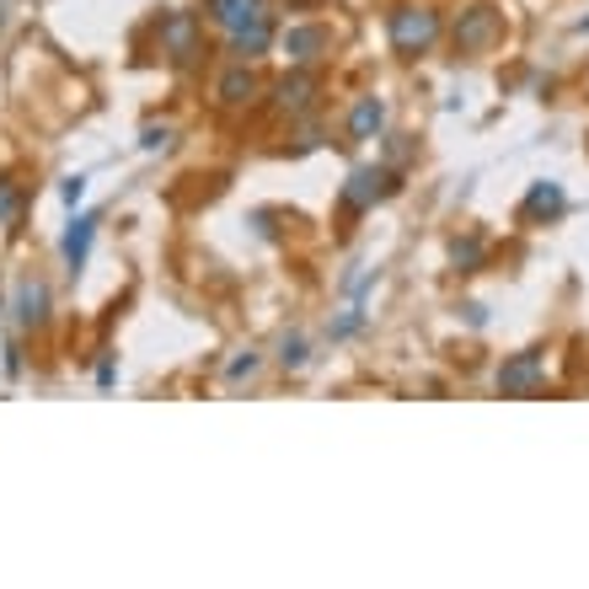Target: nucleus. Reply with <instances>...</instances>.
<instances>
[{
  "label": "nucleus",
  "instance_id": "1",
  "mask_svg": "<svg viewBox=\"0 0 589 589\" xmlns=\"http://www.w3.org/2000/svg\"><path fill=\"white\" fill-rule=\"evenodd\" d=\"M440 33H445V22H440V11H429V5H396L392 16H386V38H392V49L402 60L429 54V49L440 44Z\"/></svg>",
  "mask_w": 589,
  "mask_h": 589
},
{
  "label": "nucleus",
  "instance_id": "2",
  "mask_svg": "<svg viewBox=\"0 0 589 589\" xmlns=\"http://www.w3.org/2000/svg\"><path fill=\"white\" fill-rule=\"evenodd\" d=\"M499 38H504V16H499V5H488V0L466 5L456 16V27H451L456 54H482V49H493Z\"/></svg>",
  "mask_w": 589,
  "mask_h": 589
},
{
  "label": "nucleus",
  "instance_id": "3",
  "mask_svg": "<svg viewBox=\"0 0 589 589\" xmlns=\"http://www.w3.org/2000/svg\"><path fill=\"white\" fill-rule=\"evenodd\" d=\"M396 194V172L392 167H359L348 183H343V209L348 214H365V209H376L381 198Z\"/></svg>",
  "mask_w": 589,
  "mask_h": 589
},
{
  "label": "nucleus",
  "instance_id": "4",
  "mask_svg": "<svg viewBox=\"0 0 589 589\" xmlns=\"http://www.w3.org/2000/svg\"><path fill=\"white\" fill-rule=\"evenodd\" d=\"M161 54H167L172 65H194L198 54H204L198 22L188 16V11H172V16H161Z\"/></svg>",
  "mask_w": 589,
  "mask_h": 589
},
{
  "label": "nucleus",
  "instance_id": "5",
  "mask_svg": "<svg viewBox=\"0 0 589 589\" xmlns=\"http://www.w3.org/2000/svg\"><path fill=\"white\" fill-rule=\"evenodd\" d=\"M541 381H547V365H541L536 348H525V354H515V359H504V370H499V392L504 396H530Z\"/></svg>",
  "mask_w": 589,
  "mask_h": 589
},
{
  "label": "nucleus",
  "instance_id": "6",
  "mask_svg": "<svg viewBox=\"0 0 589 589\" xmlns=\"http://www.w3.org/2000/svg\"><path fill=\"white\" fill-rule=\"evenodd\" d=\"M332 49V33L322 22H300V27H290L284 33V54H290V65H311V60H322Z\"/></svg>",
  "mask_w": 589,
  "mask_h": 589
},
{
  "label": "nucleus",
  "instance_id": "7",
  "mask_svg": "<svg viewBox=\"0 0 589 589\" xmlns=\"http://www.w3.org/2000/svg\"><path fill=\"white\" fill-rule=\"evenodd\" d=\"M231 38V54L247 65V60H258V54H268V44H273V11H258L253 22H242L236 33H225Z\"/></svg>",
  "mask_w": 589,
  "mask_h": 589
},
{
  "label": "nucleus",
  "instance_id": "8",
  "mask_svg": "<svg viewBox=\"0 0 589 589\" xmlns=\"http://www.w3.org/2000/svg\"><path fill=\"white\" fill-rule=\"evenodd\" d=\"M311 97H317V75H306V65H295V75H284L279 86H273V108L279 113H306L311 108Z\"/></svg>",
  "mask_w": 589,
  "mask_h": 589
},
{
  "label": "nucleus",
  "instance_id": "9",
  "mask_svg": "<svg viewBox=\"0 0 589 589\" xmlns=\"http://www.w3.org/2000/svg\"><path fill=\"white\" fill-rule=\"evenodd\" d=\"M16 322L27 332H38L49 322V284L44 279H22L16 284Z\"/></svg>",
  "mask_w": 589,
  "mask_h": 589
},
{
  "label": "nucleus",
  "instance_id": "10",
  "mask_svg": "<svg viewBox=\"0 0 589 589\" xmlns=\"http://www.w3.org/2000/svg\"><path fill=\"white\" fill-rule=\"evenodd\" d=\"M563 209H568V198H563L557 183H530V194H525V204H520V220L541 225V220H557Z\"/></svg>",
  "mask_w": 589,
  "mask_h": 589
},
{
  "label": "nucleus",
  "instance_id": "11",
  "mask_svg": "<svg viewBox=\"0 0 589 589\" xmlns=\"http://www.w3.org/2000/svg\"><path fill=\"white\" fill-rule=\"evenodd\" d=\"M97 225H102L97 214H75V220H70L65 247H60V253H65V268H70V273H75V268H86V253H91V236H97Z\"/></svg>",
  "mask_w": 589,
  "mask_h": 589
},
{
  "label": "nucleus",
  "instance_id": "12",
  "mask_svg": "<svg viewBox=\"0 0 589 589\" xmlns=\"http://www.w3.org/2000/svg\"><path fill=\"white\" fill-rule=\"evenodd\" d=\"M381 130H386V102L381 97H359L348 108V139H376Z\"/></svg>",
  "mask_w": 589,
  "mask_h": 589
},
{
  "label": "nucleus",
  "instance_id": "13",
  "mask_svg": "<svg viewBox=\"0 0 589 589\" xmlns=\"http://www.w3.org/2000/svg\"><path fill=\"white\" fill-rule=\"evenodd\" d=\"M258 11H268L262 0H204V16H209L214 27H225V33H236V27L253 22Z\"/></svg>",
  "mask_w": 589,
  "mask_h": 589
},
{
  "label": "nucleus",
  "instance_id": "14",
  "mask_svg": "<svg viewBox=\"0 0 589 589\" xmlns=\"http://www.w3.org/2000/svg\"><path fill=\"white\" fill-rule=\"evenodd\" d=\"M253 91H258V75H253L247 65H236L231 75H220V102H225V108H242Z\"/></svg>",
  "mask_w": 589,
  "mask_h": 589
},
{
  "label": "nucleus",
  "instance_id": "15",
  "mask_svg": "<svg viewBox=\"0 0 589 589\" xmlns=\"http://www.w3.org/2000/svg\"><path fill=\"white\" fill-rule=\"evenodd\" d=\"M482 258H488V247H482L477 236H466V242H451V262H456L461 273H477V268H482Z\"/></svg>",
  "mask_w": 589,
  "mask_h": 589
},
{
  "label": "nucleus",
  "instance_id": "16",
  "mask_svg": "<svg viewBox=\"0 0 589 589\" xmlns=\"http://www.w3.org/2000/svg\"><path fill=\"white\" fill-rule=\"evenodd\" d=\"M306 359H311V343H306L300 332H290V338L279 343V365H284V370H306Z\"/></svg>",
  "mask_w": 589,
  "mask_h": 589
},
{
  "label": "nucleus",
  "instance_id": "17",
  "mask_svg": "<svg viewBox=\"0 0 589 589\" xmlns=\"http://www.w3.org/2000/svg\"><path fill=\"white\" fill-rule=\"evenodd\" d=\"M16 209H22V188L11 177H0V220H16Z\"/></svg>",
  "mask_w": 589,
  "mask_h": 589
},
{
  "label": "nucleus",
  "instance_id": "18",
  "mask_svg": "<svg viewBox=\"0 0 589 589\" xmlns=\"http://www.w3.org/2000/svg\"><path fill=\"white\" fill-rule=\"evenodd\" d=\"M365 328V306H354V311H348V317H338V322H332V343H343V338H354V332Z\"/></svg>",
  "mask_w": 589,
  "mask_h": 589
},
{
  "label": "nucleus",
  "instance_id": "19",
  "mask_svg": "<svg viewBox=\"0 0 589 589\" xmlns=\"http://www.w3.org/2000/svg\"><path fill=\"white\" fill-rule=\"evenodd\" d=\"M247 376H258V354H242V359H231V370H225V381H247Z\"/></svg>",
  "mask_w": 589,
  "mask_h": 589
},
{
  "label": "nucleus",
  "instance_id": "20",
  "mask_svg": "<svg viewBox=\"0 0 589 589\" xmlns=\"http://www.w3.org/2000/svg\"><path fill=\"white\" fill-rule=\"evenodd\" d=\"M60 194H65V204L75 209V204L86 198V177H65V188H60Z\"/></svg>",
  "mask_w": 589,
  "mask_h": 589
},
{
  "label": "nucleus",
  "instance_id": "21",
  "mask_svg": "<svg viewBox=\"0 0 589 589\" xmlns=\"http://www.w3.org/2000/svg\"><path fill=\"white\" fill-rule=\"evenodd\" d=\"M167 139H172V130H145L139 145H145V150H167Z\"/></svg>",
  "mask_w": 589,
  "mask_h": 589
},
{
  "label": "nucleus",
  "instance_id": "22",
  "mask_svg": "<svg viewBox=\"0 0 589 589\" xmlns=\"http://www.w3.org/2000/svg\"><path fill=\"white\" fill-rule=\"evenodd\" d=\"M579 33H589V16H585V22H579Z\"/></svg>",
  "mask_w": 589,
  "mask_h": 589
},
{
  "label": "nucleus",
  "instance_id": "23",
  "mask_svg": "<svg viewBox=\"0 0 589 589\" xmlns=\"http://www.w3.org/2000/svg\"><path fill=\"white\" fill-rule=\"evenodd\" d=\"M0 311H5V306H0Z\"/></svg>",
  "mask_w": 589,
  "mask_h": 589
}]
</instances>
